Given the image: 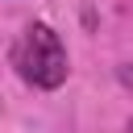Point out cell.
<instances>
[{"instance_id":"6da1fadb","label":"cell","mask_w":133,"mask_h":133,"mask_svg":"<svg viewBox=\"0 0 133 133\" xmlns=\"http://www.w3.org/2000/svg\"><path fill=\"white\" fill-rule=\"evenodd\" d=\"M17 66H21V75H25L33 87H42V91L62 87L66 75H71L66 46H62V37H58L46 21H33V25L25 29V42H21V50H17Z\"/></svg>"},{"instance_id":"7a4b0ae2","label":"cell","mask_w":133,"mask_h":133,"mask_svg":"<svg viewBox=\"0 0 133 133\" xmlns=\"http://www.w3.org/2000/svg\"><path fill=\"white\" fill-rule=\"evenodd\" d=\"M116 75H121V83H125V87H133V71H129V62H125V66H121Z\"/></svg>"}]
</instances>
